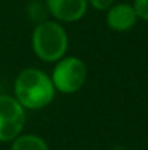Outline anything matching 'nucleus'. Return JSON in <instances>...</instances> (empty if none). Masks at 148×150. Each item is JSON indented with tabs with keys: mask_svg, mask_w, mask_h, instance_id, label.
Masks as SVG:
<instances>
[{
	"mask_svg": "<svg viewBox=\"0 0 148 150\" xmlns=\"http://www.w3.org/2000/svg\"><path fill=\"white\" fill-rule=\"evenodd\" d=\"M13 96L26 111H41L54 102L57 91L49 73L39 67H25L15 77Z\"/></svg>",
	"mask_w": 148,
	"mask_h": 150,
	"instance_id": "f257e3e1",
	"label": "nucleus"
},
{
	"mask_svg": "<svg viewBox=\"0 0 148 150\" xmlns=\"http://www.w3.org/2000/svg\"><path fill=\"white\" fill-rule=\"evenodd\" d=\"M31 47L38 60L54 64L64 55L70 47V37L64 23L47 19L34 26L31 35Z\"/></svg>",
	"mask_w": 148,
	"mask_h": 150,
	"instance_id": "f03ea898",
	"label": "nucleus"
},
{
	"mask_svg": "<svg viewBox=\"0 0 148 150\" xmlns=\"http://www.w3.org/2000/svg\"><path fill=\"white\" fill-rule=\"evenodd\" d=\"M57 93L74 95L84 86L87 80V66L76 55H64L54 63L49 73Z\"/></svg>",
	"mask_w": 148,
	"mask_h": 150,
	"instance_id": "7ed1b4c3",
	"label": "nucleus"
},
{
	"mask_svg": "<svg viewBox=\"0 0 148 150\" xmlns=\"http://www.w3.org/2000/svg\"><path fill=\"white\" fill-rule=\"evenodd\" d=\"M26 109L13 95L0 93V143H10L23 133Z\"/></svg>",
	"mask_w": 148,
	"mask_h": 150,
	"instance_id": "20e7f679",
	"label": "nucleus"
},
{
	"mask_svg": "<svg viewBox=\"0 0 148 150\" xmlns=\"http://www.w3.org/2000/svg\"><path fill=\"white\" fill-rule=\"evenodd\" d=\"M49 18L61 23H76L81 21L87 10V0H44Z\"/></svg>",
	"mask_w": 148,
	"mask_h": 150,
	"instance_id": "39448f33",
	"label": "nucleus"
},
{
	"mask_svg": "<svg viewBox=\"0 0 148 150\" xmlns=\"http://www.w3.org/2000/svg\"><path fill=\"white\" fill-rule=\"evenodd\" d=\"M138 21L140 19L132 3L115 1L106 10V25L113 32H128L137 25Z\"/></svg>",
	"mask_w": 148,
	"mask_h": 150,
	"instance_id": "423d86ee",
	"label": "nucleus"
},
{
	"mask_svg": "<svg viewBox=\"0 0 148 150\" xmlns=\"http://www.w3.org/2000/svg\"><path fill=\"white\" fill-rule=\"evenodd\" d=\"M10 150H49V146L39 134L22 133L10 142Z\"/></svg>",
	"mask_w": 148,
	"mask_h": 150,
	"instance_id": "0eeeda50",
	"label": "nucleus"
},
{
	"mask_svg": "<svg viewBox=\"0 0 148 150\" xmlns=\"http://www.w3.org/2000/svg\"><path fill=\"white\" fill-rule=\"evenodd\" d=\"M26 15H28V19L34 23V25H38L47 19H51L48 13V9H47V4L44 0H31L28 1V6H26Z\"/></svg>",
	"mask_w": 148,
	"mask_h": 150,
	"instance_id": "6e6552de",
	"label": "nucleus"
},
{
	"mask_svg": "<svg viewBox=\"0 0 148 150\" xmlns=\"http://www.w3.org/2000/svg\"><path fill=\"white\" fill-rule=\"evenodd\" d=\"M132 6L138 15V19L148 22V0H134Z\"/></svg>",
	"mask_w": 148,
	"mask_h": 150,
	"instance_id": "1a4fd4ad",
	"label": "nucleus"
},
{
	"mask_svg": "<svg viewBox=\"0 0 148 150\" xmlns=\"http://www.w3.org/2000/svg\"><path fill=\"white\" fill-rule=\"evenodd\" d=\"M116 0H87L89 7L97 10V12H106Z\"/></svg>",
	"mask_w": 148,
	"mask_h": 150,
	"instance_id": "9d476101",
	"label": "nucleus"
},
{
	"mask_svg": "<svg viewBox=\"0 0 148 150\" xmlns=\"http://www.w3.org/2000/svg\"><path fill=\"white\" fill-rule=\"evenodd\" d=\"M113 150H125V147H113Z\"/></svg>",
	"mask_w": 148,
	"mask_h": 150,
	"instance_id": "9b49d317",
	"label": "nucleus"
},
{
	"mask_svg": "<svg viewBox=\"0 0 148 150\" xmlns=\"http://www.w3.org/2000/svg\"><path fill=\"white\" fill-rule=\"evenodd\" d=\"M26 1H31V0H26Z\"/></svg>",
	"mask_w": 148,
	"mask_h": 150,
	"instance_id": "f8f14e48",
	"label": "nucleus"
}]
</instances>
